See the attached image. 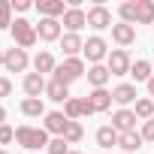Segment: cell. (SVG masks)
I'll return each instance as SVG.
<instances>
[{"instance_id":"6da1fadb","label":"cell","mask_w":154,"mask_h":154,"mask_svg":"<svg viewBox=\"0 0 154 154\" xmlns=\"http://www.w3.org/2000/svg\"><path fill=\"white\" fill-rule=\"evenodd\" d=\"M121 21L127 24H151L154 27V0H127V3L118 6Z\"/></svg>"},{"instance_id":"7a4b0ae2","label":"cell","mask_w":154,"mask_h":154,"mask_svg":"<svg viewBox=\"0 0 154 154\" xmlns=\"http://www.w3.org/2000/svg\"><path fill=\"white\" fill-rule=\"evenodd\" d=\"M15 142L21 145V148H27V151H39V148H48V133L42 130V127H30V124H21V127H15Z\"/></svg>"},{"instance_id":"3957f363","label":"cell","mask_w":154,"mask_h":154,"mask_svg":"<svg viewBox=\"0 0 154 154\" xmlns=\"http://www.w3.org/2000/svg\"><path fill=\"white\" fill-rule=\"evenodd\" d=\"M9 33H12L15 45H18V48H24V51H27V48H33V45H36V39H39V36H36V24H30L27 18H15V21H12V27H9Z\"/></svg>"},{"instance_id":"277c9868","label":"cell","mask_w":154,"mask_h":154,"mask_svg":"<svg viewBox=\"0 0 154 154\" xmlns=\"http://www.w3.org/2000/svg\"><path fill=\"white\" fill-rule=\"evenodd\" d=\"M82 75H85V60L82 57H63V63H57V69H54V79L63 82L66 88L72 82H79Z\"/></svg>"},{"instance_id":"5b68a950","label":"cell","mask_w":154,"mask_h":154,"mask_svg":"<svg viewBox=\"0 0 154 154\" xmlns=\"http://www.w3.org/2000/svg\"><path fill=\"white\" fill-rule=\"evenodd\" d=\"M106 66H109L112 75H130V66H133L130 51H127V48H112L109 57H106Z\"/></svg>"},{"instance_id":"8992f818","label":"cell","mask_w":154,"mask_h":154,"mask_svg":"<svg viewBox=\"0 0 154 154\" xmlns=\"http://www.w3.org/2000/svg\"><path fill=\"white\" fill-rule=\"evenodd\" d=\"M88 60H91V66H97V63H103L106 57H109V45H106V39L103 36H88L85 39V51H82Z\"/></svg>"},{"instance_id":"52a82bcc","label":"cell","mask_w":154,"mask_h":154,"mask_svg":"<svg viewBox=\"0 0 154 154\" xmlns=\"http://www.w3.org/2000/svg\"><path fill=\"white\" fill-rule=\"evenodd\" d=\"M27 66H30V57H27L24 48L15 45V48H6L3 51V69L6 72H24Z\"/></svg>"},{"instance_id":"ba28073f","label":"cell","mask_w":154,"mask_h":154,"mask_svg":"<svg viewBox=\"0 0 154 154\" xmlns=\"http://www.w3.org/2000/svg\"><path fill=\"white\" fill-rule=\"evenodd\" d=\"M36 36H39L42 42H60V36H63V24H60V18H39V24H36Z\"/></svg>"},{"instance_id":"9c48e42d","label":"cell","mask_w":154,"mask_h":154,"mask_svg":"<svg viewBox=\"0 0 154 154\" xmlns=\"http://www.w3.org/2000/svg\"><path fill=\"white\" fill-rule=\"evenodd\" d=\"M63 115H66L69 121H79V118H85V115H94V109H91L88 97H69V100L63 103Z\"/></svg>"},{"instance_id":"30bf717a","label":"cell","mask_w":154,"mask_h":154,"mask_svg":"<svg viewBox=\"0 0 154 154\" xmlns=\"http://www.w3.org/2000/svg\"><path fill=\"white\" fill-rule=\"evenodd\" d=\"M60 24L66 27V33H79L82 27H88V12H85L82 6H79V9H72V6H69L66 15L60 18Z\"/></svg>"},{"instance_id":"8fae6325","label":"cell","mask_w":154,"mask_h":154,"mask_svg":"<svg viewBox=\"0 0 154 154\" xmlns=\"http://www.w3.org/2000/svg\"><path fill=\"white\" fill-rule=\"evenodd\" d=\"M88 27H94V30H106V27H112V12H109L103 3L91 6V9H88Z\"/></svg>"},{"instance_id":"7c38bea8","label":"cell","mask_w":154,"mask_h":154,"mask_svg":"<svg viewBox=\"0 0 154 154\" xmlns=\"http://www.w3.org/2000/svg\"><path fill=\"white\" fill-rule=\"evenodd\" d=\"M69 127V118L63 112H45V121H42V130L51 133V136H63Z\"/></svg>"},{"instance_id":"4fadbf2b","label":"cell","mask_w":154,"mask_h":154,"mask_svg":"<svg viewBox=\"0 0 154 154\" xmlns=\"http://www.w3.org/2000/svg\"><path fill=\"white\" fill-rule=\"evenodd\" d=\"M112 100H115L121 109H127L130 103H136V100H139V94H136V85H130V82H121V85H115V88H112Z\"/></svg>"},{"instance_id":"5bb4252c","label":"cell","mask_w":154,"mask_h":154,"mask_svg":"<svg viewBox=\"0 0 154 154\" xmlns=\"http://www.w3.org/2000/svg\"><path fill=\"white\" fill-rule=\"evenodd\" d=\"M45 75H39V72H24V82H21V88H24V94L27 97H33V100H39V94H45Z\"/></svg>"},{"instance_id":"9a60e30c","label":"cell","mask_w":154,"mask_h":154,"mask_svg":"<svg viewBox=\"0 0 154 154\" xmlns=\"http://www.w3.org/2000/svg\"><path fill=\"white\" fill-rule=\"evenodd\" d=\"M112 39H115L121 48H127V45L136 42V27L127 24V21H118V24H112Z\"/></svg>"},{"instance_id":"2e32d148","label":"cell","mask_w":154,"mask_h":154,"mask_svg":"<svg viewBox=\"0 0 154 154\" xmlns=\"http://www.w3.org/2000/svg\"><path fill=\"white\" fill-rule=\"evenodd\" d=\"M136 112L133 109H118L115 115H112V127L118 130V133H130V130H136Z\"/></svg>"},{"instance_id":"e0dca14e","label":"cell","mask_w":154,"mask_h":154,"mask_svg":"<svg viewBox=\"0 0 154 154\" xmlns=\"http://www.w3.org/2000/svg\"><path fill=\"white\" fill-rule=\"evenodd\" d=\"M69 6H63V0H39L36 3V12L39 18H63Z\"/></svg>"},{"instance_id":"ac0fdd59","label":"cell","mask_w":154,"mask_h":154,"mask_svg":"<svg viewBox=\"0 0 154 154\" xmlns=\"http://www.w3.org/2000/svg\"><path fill=\"white\" fill-rule=\"evenodd\" d=\"M88 103H91L94 112H109L115 100H112V91H106V88H94V91L88 94Z\"/></svg>"},{"instance_id":"d6986e66","label":"cell","mask_w":154,"mask_h":154,"mask_svg":"<svg viewBox=\"0 0 154 154\" xmlns=\"http://www.w3.org/2000/svg\"><path fill=\"white\" fill-rule=\"evenodd\" d=\"M60 51H63V57H79V51H85V39L79 33H63L60 36Z\"/></svg>"},{"instance_id":"ffe728a7","label":"cell","mask_w":154,"mask_h":154,"mask_svg":"<svg viewBox=\"0 0 154 154\" xmlns=\"http://www.w3.org/2000/svg\"><path fill=\"white\" fill-rule=\"evenodd\" d=\"M33 69H36L39 75H45V72H54V69H57V60H54V54H51V51H36V57H33Z\"/></svg>"},{"instance_id":"44dd1931","label":"cell","mask_w":154,"mask_h":154,"mask_svg":"<svg viewBox=\"0 0 154 154\" xmlns=\"http://www.w3.org/2000/svg\"><path fill=\"white\" fill-rule=\"evenodd\" d=\"M118 136H121V133H118L112 124H106V127H100V130H97V145H100L103 151H109V148H115V145H118Z\"/></svg>"},{"instance_id":"7402d4cb","label":"cell","mask_w":154,"mask_h":154,"mask_svg":"<svg viewBox=\"0 0 154 154\" xmlns=\"http://www.w3.org/2000/svg\"><path fill=\"white\" fill-rule=\"evenodd\" d=\"M142 133H136V130H130V133H121L118 136V148L121 151H127V154H133V151H139L142 148Z\"/></svg>"},{"instance_id":"603a6c76","label":"cell","mask_w":154,"mask_h":154,"mask_svg":"<svg viewBox=\"0 0 154 154\" xmlns=\"http://www.w3.org/2000/svg\"><path fill=\"white\" fill-rule=\"evenodd\" d=\"M109 79H112V72H109V66H103V63H97V66L88 69V82H91V88H106Z\"/></svg>"},{"instance_id":"cb8c5ba5","label":"cell","mask_w":154,"mask_h":154,"mask_svg":"<svg viewBox=\"0 0 154 154\" xmlns=\"http://www.w3.org/2000/svg\"><path fill=\"white\" fill-rule=\"evenodd\" d=\"M45 97H48V100H54V103H66V100H69V88H66L63 82L51 79V82L45 85Z\"/></svg>"},{"instance_id":"d4e9b609","label":"cell","mask_w":154,"mask_h":154,"mask_svg":"<svg viewBox=\"0 0 154 154\" xmlns=\"http://www.w3.org/2000/svg\"><path fill=\"white\" fill-rule=\"evenodd\" d=\"M130 75H133L136 82H148L151 75H154V66H151V60H145V57L133 60V66H130Z\"/></svg>"},{"instance_id":"484cf974","label":"cell","mask_w":154,"mask_h":154,"mask_svg":"<svg viewBox=\"0 0 154 154\" xmlns=\"http://www.w3.org/2000/svg\"><path fill=\"white\" fill-rule=\"evenodd\" d=\"M18 109H21V115H24V118H39V115L45 118V106H42V100H33V97H24Z\"/></svg>"},{"instance_id":"4316f807","label":"cell","mask_w":154,"mask_h":154,"mask_svg":"<svg viewBox=\"0 0 154 154\" xmlns=\"http://www.w3.org/2000/svg\"><path fill=\"white\" fill-rule=\"evenodd\" d=\"M133 112H136V118H139L142 124H145V121H151V118H154V100H151V97H139Z\"/></svg>"},{"instance_id":"83f0119b","label":"cell","mask_w":154,"mask_h":154,"mask_svg":"<svg viewBox=\"0 0 154 154\" xmlns=\"http://www.w3.org/2000/svg\"><path fill=\"white\" fill-rule=\"evenodd\" d=\"M63 139H66V145H79V142L85 139V127H82L79 121H69V127H66Z\"/></svg>"},{"instance_id":"f1b7e54d","label":"cell","mask_w":154,"mask_h":154,"mask_svg":"<svg viewBox=\"0 0 154 154\" xmlns=\"http://www.w3.org/2000/svg\"><path fill=\"white\" fill-rule=\"evenodd\" d=\"M12 21V0H0V30H9Z\"/></svg>"},{"instance_id":"f546056e","label":"cell","mask_w":154,"mask_h":154,"mask_svg":"<svg viewBox=\"0 0 154 154\" xmlns=\"http://www.w3.org/2000/svg\"><path fill=\"white\" fill-rule=\"evenodd\" d=\"M48 154H69V145H66V139H63V136H54V139L48 142Z\"/></svg>"},{"instance_id":"4dcf8cb0","label":"cell","mask_w":154,"mask_h":154,"mask_svg":"<svg viewBox=\"0 0 154 154\" xmlns=\"http://www.w3.org/2000/svg\"><path fill=\"white\" fill-rule=\"evenodd\" d=\"M12 139H15V130L9 124H3V127H0V145H9Z\"/></svg>"},{"instance_id":"1f68e13d","label":"cell","mask_w":154,"mask_h":154,"mask_svg":"<svg viewBox=\"0 0 154 154\" xmlns=\"http://www.w3.org/2000/svg\"><path fill=\"white\" fill-rule=\"evenodd\" d=\"M142 139H145V142H154V118L142 124Z\"/></svg>"},{"instance_id":"d6a6232c","label":"cell","mask_w":154,"mask_h":154,"mask_svg":"<svg viewBox=\"0 0 154 154\" xmlns=\"http://www.w3.org/2000/svg\"><path fill=\"white\" fill-rule=\"evenodd\" d=\"M9 94H12V82L6 75H0V97H9Z\"/></svg>"},{"instance_id":"836d02e7","label":"cell","mask_w":154,"mask_h":154,"mask_svg":"<svg viewBox=\"0 0 154 154\" xmlns=\"http://www.w3.org/2000/svg\"><path fill=\"white\" fill-rule=\"evenodd\" d=\"M30 6H33L30 0H12V9H15V12H27Z\"/></svg>"},{"instance_id":"e575fe53","label":"cell","mask_w":154,"mask_h":154,"mask_svg":"<svg viewBox=\"0 0 154 154\" xmlns=\"http://www.w3.org/2000/svg\"><path fill=\"white\" fill-rule=\"evenodd\" d=\"M145 88H148V97H154V75H151V79L145 82Z\"/></svg>"},{"instance_id":"d590c367","label":"cell","mask_w":154,"mask_h":154,"mask_svg":"<svg viewBox=\"0 0 154 154\" xmlns=\"http://www.w3.org/2000/svg\"><path fill=\"white\" fill-rule=\"evenodd\" d=\"M3 121H6V109L0 106V127H3Z\"/></svg>"},{"instance_id":"8d00e7d4","label":"cell","mask_w":154,"mask_h":154,"mask_svg":"<svg viewBox=\"0 0 154 154\" xmlns=\"http://www.w3.org/2000/svg\"><path fill=\"white\" fill-rule=\"evenodd\" d=\"M0 66H3V51H0Z\"/></svg>"},{"instance_id":"74e56055","label":"cell","mask_w":154,"mask_h":154,"mask_svg":"<svg viewBox=\"0 0 154 154\" xmlns=\"http://www.w3.org/2000/svg\"><path fill=\"white\" fill-rule=\"evenodd\" d=\"M0 154H9V151H3V148H0Z\"/></svg>"},{"instance_id":"f35d334b","label":"cell","mask_w":154,"mask_h":154,"mask_svg":"<svg viewBox=\"0 0 154 154\" xmlns=\"http://www.w3.org/2000/svg\"><path fill=\"white\" fill-rule=\"evenodd\" d=\"M69 154H82V151H69Z\"/></svg>"},{"instance_id":"ab89813d","label":"cell","mask_w":154,"mask_h":154,"mask_svg":"<svg viewBox=\"0 0 154 154\" xmlns=\"http://www.w3.org/2000/svg\"><path fill=\"white\" fill-rule=\"evenodd\" d=\"M103 154H109V151H103Z\"/></svg>"},{"instance_id":"60d3db41","label":"cell","mask_w":154,"mask_h":154,"mask_svg":"<svg viewBox=\"0 0 154 154\" xmlns=\"http://www.w3.org/2000/svg\"><path fill=\"white\" fill-rule=\"evenodd\" d=\"M151 66H154V60H151Z\"/></svg>"},{"instance_id":"b9f144b4","label":"cell","mask_w":154,"mask_h":154,"mask_svg":"<svg viewBox=\"0 0 154 154\" xmlns=\"http://www.w3.org/2000/svg\"><path fill=\"white\" fill-rule=\"evenodd\" d=\"M151 30H154V27H151Z\"/></svg>"}]
</instances>
